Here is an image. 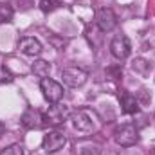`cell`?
<instances>
[{"mask_svg":"<svg viewBox=\"0 0 155 155\" xmlns=\"http://www.w3.org/2000/svg\"><path fill=\"white\" fill-rule=\"evenodd\" d=\"M31 71H33L35 76L47 78L49 76V72H51V63L45 61V60H38V61H35V63L31 65Z\"/></svg>","mask_w":155,"mask_h":155,"instance_id":"cell-12","label":"cell"},{"mask_svg":"<svg viewBox=\"0 0 155 155\" xmlns=\"http://www.w3.org/2000/svg\"><path fill=\"white\" fill-rule=\"evenodd\" d=\"M60 7V0H40L41 13H52Z\"/></svg>","mask_w":155,"mask_h":155,"instance_id":"cell-15","label":"cell"},{"mask_svg":"<svg viewBox=\"0 0 155 155\" xmlns=\"http://www.w3.org/2000/svg\"><path fill=\"white\" fill-rule=\"evenodd\" d=\"M40 90H41L45 101H49V103H60L63 97V87L51 78H41Z\"/></svg>","mask_w":155,"mask_h":155,"instance_id":"cell-3","label":"cell"},{"mask_svg":"<svg viewBox=\"0 0 155 155\" xmlns=\"http://www.w3.org/2000/svg\"><path fill=\"white\" fill-rule=\"evenodd\" d=\"M110 52L116 60H126L132 52V45H130L128 36H124V35L114 36V40L110 41Z\"/></svg>","mask_w":155,"mask_h":155,"instance_id":"cell-7","label":"cell"},{"mask_svg":"<svg viewBox=\"0 0 155 155\" xmlns=\"http://www.w3.org/2000/svg\"><path fill=\"white\" fill-rule=\"evenodd\" d=\"M13 15H15V11H13V5L11 4H0V24L11 22L13 20Z\"/></svg>","mask_w":155,"mask_h":155,"instance_id":"cell-14","label":"cell"},{"mask_svg":"<svg viewBox=\"0 0 155 155\" xmlns=\"http://www.w3.org/2000/svg\"><path fill=\"white\" fill-rule=\"evenodd\" d=\"M96 25L101 33H110L117 25V16L110 7H101L96 11Z\"/></svg>","mask_w":155,"mask_h":155,"instance_id":"cell-5","label":"cell"},{"mask_svg":"<svg viewBox=\"0 0 155 155\" xmlns=\"http://www.w3.org/2000/svg\"><path fill=\"white\" fill-rule=\"evenodd\" d=\"M114 139H116V143L119 144V146H123V148H130V146H134V144L139 141V132H137L135 124L126 123V124H121V126H117L116 128V132H114Z\"/></svg>","mask_w":155,"mask_h":155,"instance_id":"cell-2","label":"cell"},{"mask_svg":"<svg viewBox=\"0 0 155 155\" xmlns=\"http://www.w3.org/2000/svg\"><path fill=\"white\" fill-rule=\"evenodd\" d=\"M0 155H24V148L20 144H11V146L4 148L0 152Z\"/></svg>","mask_w":155,"mask_h":155,"instance_id":"cell-16","label":"cell"},{"mask_svg":"<svg viewBox=\"0 0 155 155\" xmlns=\"http://www.w3.org/2000/svg\"><path fill=\"white\" fill-rule=\"evenodd\" d=\"M22 126H25V128H29V130H36L40 128L45 121H43V116L40 114V110L36 108H27L24 114H22Z\"/></svg>","mask_w":155,"mask_h":155,"instance_id":"cell-9","label":"cell"},{"mask_svg":"<svg viewBox=\"0 0 155 155\" xmlns=\"http://www.w3.org/2000/svg\"><path fill=\"white\" fill-rule=\"evenodd\" d=\"M71 123L78 132H92L96 128V114L87 108H79L71 114Z\"/></svg>","mask_w":155,"mask_h":155,"instance_id":"cell-1","label":"cell"},{"mask_svg":"<svg viewBox=\"0 0 155 155\" xmlns=\"http://www.w3.org/2000/svg\"><path fill=\"white\" fill-rule=\"evenodd\" d=\"M65 143H67V139H65V135L61 134V132H47L45 135H43V141H41V146H43V150L47 152V153H56V152H60L63 146H65Z\"/></svg>","mask_w":155,"mask_h":155,"instance_id":"cell-8","label":"cell"},{"mask_svg":"<svg viewBox=\"0 0 155 155\" xmlns=\"http://www.w3.org/2000/svg\"><path fill=\"white\" fill-rule=\"evenodd\" d=\"M69 117H71V110H69V107L60 105V103H52V105L49 107V110L45 112L43 121H45L47 124L60 126V124H63Z\"/></svg>","mask_w":155,"mask_h":155,"instance_id":"cell-4","label":"cell"},{"mask_svg":"<svg viewBox=\"0 0 155 155\" xmlns=\"http://www.w3.org/2000/svg\"><path fill=\"white\" fill-rule=\"evenodd\" d=\"M78 150H79L78 155H101V148L97 144H92V143H85Z\"/></svg>","mask_w":155,"mask_h":155,"instance_id":"cell-13","label":"cell"},{"mask_svg":"<svg viewBox=\"0 0 155 155\" xmlns=\"http://www.w3.org/2000/svg\"><path fill=\"white\" fill-rule=\"evenodd\" d=\"M119 101H121V108L124 114H137L139 112V99L130 94V92H121L119 96Z\"/></svg>","mask_w":155,"mask_h":155,"instance_id":"cell-11","label":"cell"},{"mask_svg":"<svg viewBox=\"0 0 155 155\" xmlns=\"http://www.w3.org/2000/svg\"><path fill=\"white\" fill-rule=\"evenodd\" d=\"M18 49L25 56H38L40 52H41V43L35 36H24L18 41Z\"/></svg>","mask_w":155,"mask_h":155,"instance_id":"cell-10","label":"cell"},{"mask_svg":"<svg viewBox=\"0 0 155 155\" xmlns=\"http://www.w3.org/2000/svg\"><path fill=\"white\" fill-rule=\"evenodd\" d=\"M11 81H13V74L9 72V69L4 67V65H0V85H4V83H11Z\"/></svg>","mask_w":155,"mask_h":155,"instance_id":"cell-17","label":"cell"},{"mask_svg":"<svg viewBox=\"0 0 155 155\" xmlns=\"http://www.w3.org/2000/svg\"><path fill=\"white\" fill-rule=\"evenodd\" d=\"M4 132H5V126H4V123H0V137L4 135Z\"/></svg>","mask_w":155,"mask_h":155,"instance_id":"cell-18","label":"cell"},{"mask_svg":"<svg viewBox=\"0 0 155 155\" xmlns=\"http://www.w3.org/2000/svg\"><path fill=\"white\" fill-rule=\"evenodd\" d=\"M61 81L67 85V87H72V88H78L81 85H85L87 81V72L79 67H67L61 71Z\"/></svg>","mask_w":155,"mask_h":155,"instance_id":"cell-6","label":"cell"}]
</instances>
